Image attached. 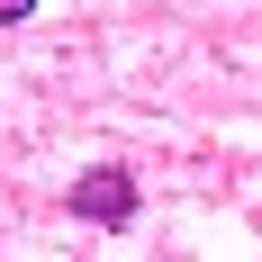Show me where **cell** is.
<instances>
[{
  "mask_svg": "<svg viewBox=\"0 0 262 262\" xmlns=\"http://www.w3.org/2000/svg\"><path fill=\"white\" fill-rule=\"evenodd\" d=\"M27 9H36V0H0V27H18V18H27Z\"/></svg>",
  "mask_w": 262,
  "mask_h": 262,
  "instance_id": "7a4b0ae2",
  "label": "cell"
},
{
  "mask_svg": "<svg viewBox=\"0 0 262 262\" xmlns=\"http://www.w3.org/2000/svg\"><path fill=\"white\" fill-rule=\"evenodd\" d=\"M73 217H91V226L136 217V172H91V181H73Z\"/></svg>",
  "mask_w": 262,
  "mask_h": 262,
  "instance_id": "6da1fadb",
  "label": "cell"
}]
</instances>
